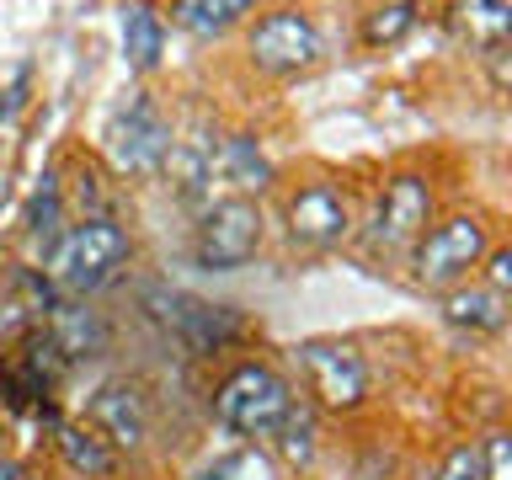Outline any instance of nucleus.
I'll use <instances>...</instances> for the list:
<instances>
[{"instance_id":"1","label":"nucleus","mask_w":512,"mask_h":480,"mask_svg":"<svg viewBox=\"0 0 512 480\" xmlns=\"http://www.w3.org/2000/svg\"><path fill=\"white\" fill-rule=\"evenodd\" d=\"M123 262H128L123 224L96 214L86 224H75V230L48 251V278H54L59 288H70V294H91V288H102Z\"/></svg>"},{"instance_id":"2","label":"nucleus","mask_w":512,"mask_h":480,"mask_svg":"<svg viewBox=\"0 0 512 480\" xmlns=\"http://www.w3.org/2000/svg\"><path fill=\"white\" fill-rule=\"evenodd\" d=\"M288 406H294V400H288V384H283V374H272L267 363L235 368L214 395L219 422L235 427V432H251V438H262V432L278 427L288 416Z\"/></svg>"},{"instance_id":"3","label":"nucleus","mask_w":512,"mask_h":480,"mask_svg":"<svg viewBox=\"0 0 512 480\" xmlns=\"http://www.w3.org/2000/svg\"><path fill=\"white\" fill-rule=\"evenodd\" d=\"M256 240H262V214L251 198H224L198 224V267L208 272H235L251 262Z\"/></svg>"},{"instance_id":"4","label":"nucleus","mask_w":512,"mask_h":480,"mask_svg":"<svg viewBox=\"0 0 512 480\" xmlns=\"http://www.w3.org/2000/svg\"><path fill=\"white\" fill-rule=\"evenodd\" d=\"M171 150V123L155 112L150 96H128V107L118 112V118L107 123V155H112V166L128 171V176H139V171H155L160 160H166Z\"/></svg>"},{"instance_id":"5","label":"nucleus","mask_w":512,"mask_h":480,"mask_svg":"<svg viewBox=\"0 0 512 480\" xmlns=\"http://www.w3.org/2000/svg\"><path fill=\"white\" fill-rule=\"evenodd\" d=\"M486 251H491L486 224H480L475 214H454V219H443L422 246H416V278H422L427 288H443V283L464 278V272H470Z\"/></svg>"},{"instance_id":"6","label":"nucleus","mask_w":512,"mask_h":480,"mask_svg":"<svg viewBox=\"0 0 512 480\" xmlns=\"http://www.w3.org/2000/svg\"><path fill=\"white\" fill-rule=\"evenodd\" d=\"M315 54H320V32H315L310 16H299V11H272L251 32V59L272 75L304 70V64H315Z\"/></svg>"},{"instance_id":"7","label":"nucleus","mask_w":512,"mask_h":480,"mask_svg":"<svg viewBox=\"0 0 512 480\" xmlns=\"http://www.w3.org/2000/svg\"><path fill=\"white\" fill-rule=\"evenodd\" d=\"M304 368L315 379V395L326 400L331 411H352L363 406L368 395V368L352 347H336V342H304Z\"/></svg>"},{"instance_id":"8","label":"nucleus","mask_w":512,"mask_h":480,"mask_svg":"<svg viewBox=\"0 0 512 480\" xmlns=\"http://www.w3.org/2000/svg\"><path fill=\"white\" fill-rule=\"evenodd\" d=\"M432 214V187L422 176H395L379 198V214H374V240L384 246H400V240L422 235V224Z\"/></svg>"},{"instance_id":"9","label":"nucleus","mask_w":512,"mask_h":480,"mask_svg":"<svg viewBox=\"0 0 512 480\" xmlns=\"http://www.w3.org/2000/svg\"><path fill=\"white\" fill-rule=\"evenodd\" d=\"M288 235L304 240V246H331V240L347 235V198L326 182L294 192L288 203Z\"/></svg>"},{"instance_id":"10","label":"nucleus","mask_w":512,"mask_h":480,"mask_svg":"<svg viewBox=\"0 0 512 480\" xmlns=\"http://www.w3.org/2000/svg\"><path fill=\"white\" fill-rule=\"evenodd\" d=\"M91 432H102L112 448H139L144 432H150V416H144V400L134 384H102L91 400Z\"/></svg>"},{"instance_id":"11","label":"nucleus","mask_w":512,"mask_h":480,"mask_svg":"<svg viewBox=\"0 0 512 480\" xmlns=\"http://www.w3.org/2000/svg\"><path fill=\"white\" fill-rule=\"evenodd\" d=\"M176 310L166 315L176 336L192 347V352H219L224 342H235V331H240V320L235 310H224V304H203V299H171Z\"/></svg>"},{"instance_id":"12","label":"nucleus","mask_w":512,"mask_h":480,"mask_svg":"<svg viewBox=\"0 0 512 480\" xmlns=\"http://www.w3.org/2000/svg\"><path fill=\"white\" fill-rule=\"evenodd\" d=\"M160 171L176 182V192H182V198H198V192L214 182V144H208L203 134L171 139V150H166V160H160Z\"/></svg>"},{"instance_id":"13","label":"nucleus","mask_w":512,"mask_h":480,"mask_svg":"<svg viewBox=\"0 0 512 480\" xmlns=\"http://www.w3.org/2000/svg\"><path fill=\"white\" fill-rule=\"evenodd\" d=\"M59 454L75 475H86V480H112L118 475V448L91 427H59Z\"/></svg>"},{"instance_id":"14","label":"nucleus","mask_w":512,"mask_h":480,"mask_svg":"<svg viewBox=\"0 0 512 480\" xmlns=\"http://www.w3.org/2000/svg\"><path fill=\"white\" fill-rule=\"evenodd\" d=\"M160 48H166V27H160V16L134 0V6L123 11V54L134 70H155L160 64Z\"/></svg>"},{"instance_id":"15","label":"nucleus","mask_w":512,"mask_h":480,"mask_svg":"<svg viewBox=\"0 0 512 480\" xmlns=\"http://www.w3.org/2000/svg\"><path fill=\"white\" fill-rule=\"evenodd\" d=\"M214 166H219L224 182H235L240 192H246V187H267V182H272V166L262 160V150H256V139H246V134L224 139L219 150H214Z\"/></svg>"},{"instance_id":"16","label":"nucleus","mask_w":512,"mask_h":480,"mask_svg":"<svg viewBox=\"0 0 512 480\" xmlns=\"http://www.w3.org/2000/svg\"><path fill=\"white\" fill-rule=\"evenodd\" d=\"M443 315L454 320V326H470V331H496L507 320V294H491V288H459V294H448Z\"/></svg>"},{"instance_id":"17","label":"nucleus","mask_w":512,"mask_h":480,"mask_svg":"<svg viewBox=\"0 0 512 480\" xmlns=\"http://www.w3.org/2000/svg\"><path fill=\"white\" fill-rule=\"evenodd\" d=\"M251 6L256 0H176V22L187 32H198V38H219V32H230Z\"/></svg>"},{"instance_id":"18","label":"nucleus","mask_w":512,"mask_h":480,"mask_svg":"<svg viewBox=\"0 0 512 480\" xmlns=\"http://www.w3.org/2000/svg\"><path fill=\"white\" fill-rule=\"evenodd\" d=\"M272 432H278V454L288 464H310L315 459V416L304 406H288V416Z\"/></svg>"},{"instance_id":"19","label":"nucleus","mask_w":512,"mask_h":480,"mask_svg":"<svg viewBox=\"0 0 512 480\" xmlns=\"http://www.w3.org/2000/svg\"><path fill=\"white\" fill-rule=\"evenodd\" d=\"M54 347L64 352V358L96 352V347H102V326H96V315H86V310H64V315H59V331H54Z\"/></svg>"},{"instance_id":"20","label":"nucleus","mask_w":512,"mask_h":480,"mask_svg":"<svg viewBox=\"0 0 512 480\" xmlns=\"http://www.w3.org/2000/svg\"><path fill=\"white\" fill-rule=\"evenodd\" d=\"M411 0H390V6H379V11H368V22H363V38L384 48V43H395V38H406V27H411Z\"/></svg>"},{"instance_id":"21","label":"nucleus","mask_w":512,"mask_h":480,"mask_svg":"<svg viewBox=\"0 0 512 480\" xmlns=\"http://www.w3.org/2000/svg\"><path fill=\"white\" fill-rule=\"evenodd\" d=\"M27 230L32 235H54L59 230V176L48 171L43 182H38V192H32V203H27Z\"/></svg>"},{"instance_id":"22","label":"nucleus","mask_w":512,"mask_h":480,"mask_svg":"<svg viewBox=\"0 0 512 480\" xmlns=\"http://www.w3.org/2000/svg\"><path fill=\"white\" fill-rule=\"evenodd\" d=\"M464 22L486 32V43H507V6L502 0H464Z\"/></svg>"},{"instance_id":"23","label":"nucleus","mask_w":512,"mask_h":480,"mask_svg":"<svg viewBox=\"0 0 512 480\" xmlns=\"http://www.w3.org/2000/svg\"><path fill=\"white\" fill-rule=\"evenodd\" d=\"M432 480H486V464H480V448H454V454H448L443 464H438V475Z\"/></svg>"},{"instance_id":"24","label":"nucleus","mask_w":512,"mask_h":480,"mask_svg":"<svg viewBox=\"0 0 512 480\" xmlns=\"http://www.w3.org/2000/svg\"><path fill=\"white\" fill-rule=\"evenodd\" d=\"M480 464H486V480H512V443H507V432H486Z\"/></svg>"},{"instance_id":"25","label":"nucleus","mask_w":512,"mask_h":480,"mask_svg":"<svg viewBox=\"0 0 512 480\" xmlns=\"http://www.w3.org/2000/svg\"><path fill=\"white\" fill-rule=\"evenodd\" d=\"M512 283V251H491V294H507Z\"/></svg>"},{"instance_id":"26","label":"nucleus","mask_w":512,"mask_h":480,"mask_svg":"<svg viewBox=\"0 0 512 480\" xmlns=\"http://www.w3.org/2000/svg\"><path fill=\"white\" fill-rule=\"evenodd\" d=\"M0 480H16V470H11V464H0Z\"/></svg>"}]
</instances>
